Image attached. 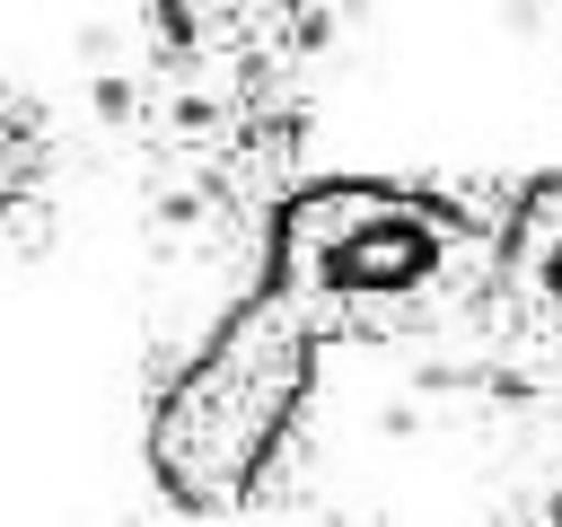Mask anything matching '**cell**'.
<instances>
[{
    "instance_id": "6da1fadb",
    "label": "cell",
    "mask_w": 562,
    "mask_h": 527,
    "mask_svg": "<svg viewBox=\"0 0 562 527\" xmlns=\"http://www.w3.org/2000/svg\"><path fill=\"white\" fill-rule=\"evenodd\" d=\"M299 369H307V316L272 290V299H255V307L228 325V343L176 386V404H167V422H158V466H167V483L193 492V501L237 492V483L255 474V457L272 448L290 395H299Z\"/></svg>"
}]
</instances>
